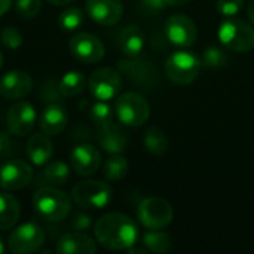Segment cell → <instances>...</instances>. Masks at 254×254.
Returning <instances> with one entry per match:
<instances>
[{
	"label": "cell",
	"mask_w": 254,
	"mask_h": 254,
	"mask_svg": "<svg viewBox=\"0 0 254 254\" xmlns=\"http://www.w3.org/2000/svg\"><path fill=\"white\" fill-rule=\"evenodd\" d=\"M94 235L95 241L107 250H128L138 240V226L127 214L107 213L95 222Z\"/></svg>",
	"instance_id": "6da1fadb"
},
{
	"label": "cell",
	"mask_w": 254,
	"mask_h": 254,
	"mask_svg": "<svg viewBox=\"0 0 254 254\" xmlns=\"http://www.w3.org/2000/svg\"><path fill=\"white\" fill-rule=\"evenodd\" d=\"M31 204L36 214L51 223L65 220L71 210L68 195L57 186H42L37 189L33 195Z\"/></svg>",
	"instance_id": "7a4b0ae2"
},
{
	"label": "cell",
	"mask_w": 254,
	"mask_h": 254,
	"mask_svg": "<svg viewBox=\"0 0 254 254\" xmlns=\"http://www.w3.org/2000/svg\"><path fill=\"white\" fill-rule=\"evenodd\" d=\"M115 113L124 127H143L150 118V104L144 95L135 91L124 92L118 97Z\"/></svg>",
	"instance_id": "3957f363"
},
{
	"label": "cell",
	"mask_w": 254,
	"mask_h": 254,
	"mask_svg": "<svg viewBox=\"0 0 254 254\" xmlns=\"http://www.w3.org/2000/svg\"><path fill=\"white\" fill-rule=\"evenodd\" d=\"M220 43L232 52H249L254 48V28L244 19L228 18L219 27Z\"/></svg>",
	"instance_id": "277c9868"
},
{
	"label": "cell",
	"mask_w": 254,
	"mask_h": 254,
	"mask_svg": "<svg viewBox=\"0 0 254 254\" xmlns=\"http://www.w3.org/2000/svg\"><path fill=\"white\" fill-rule=\"evenodd\" d=\"M201 58L190 51H176L165 61V74L176 85H189L199 76Z\"/></svg>",
	"instance_id": "5b68a950"
},
{
	"label": "cell",
	"mask_w": 254,
	"mask_h": 254,
	"mask_svg": "<svg viewBox=\"0 0 254 254\" xmlns=\"http://www.w3.org/2000/svg\"><path fill=\"white\" fill-rule=\"evenodd\" d=\"M112 188L101 180H82L71 189L73 201L86 210H101L112 201Z\"/></svg>",
	"instance_id": "8992f818"
},
{
	"label": "cell",
	"mask_w": 254,
	"mask_h": 254,
	"mask_svg": "<svg viewBox=\"0 0 254 254\" xmlns=\"http://www.w3.org/2000/svg\"><path fill=\"white\" fill-rule=\"evenodd\" d=\"M137 219L147 229H165L174 219V210L167 199L150 196L138 204Z\"/></svg>",
	"instance_id": "52a82bcc"
},
{
	"label": "cell",
	"mask_w": 254,
	"mask_h": 254,
	"mask_svg": "<svg viewBox=\"0 0 254 254\" xmlns=\"http://www.w3.org/2000/svg\"><path fill=\"white\" fill-rule=\"evenodd\" d=\"M45 243V231L34 222H25L7 237V249L13 254H30L39 252Z\"/></svg>",
	"instance_id": "ba28073f"
},
{
	"label": "cell",
	"mask_w": 254,
	"mask_h": 254,
	"mask_svg": "<svg viewBox=\"0 0 254 254\" xmlns=\"http://www.w3.org/2000/svg\"><path fill=\"white\" fill-rule=\"evenodd\" d=\"M118 68L121 73H124L131 83L141 89H153L159 85V71L156 65L144 58H128L122 60L118 64Z\"/></svg>",
	"instance_id": "9c48e42d"
},
{
	"label": "cell",
	"mask_w": 254,
	"mask_h": 254,
	"mask_svg": "<svg viewBox=\"0 0 254 254\" xmlns=\"http://www.w3.org/2000/svg\"><path fill=\"white\" fill-rule=\"evenodd\" d=\"M88 88L94 98L109 101L118 97L122 89V76L112 67H100L91 73Z\"/></svg>",
	"instance_id": "30bf717a"
},
{
	"label": "cell",
	"mask_w": 254,
	"mask_h": 254,
	"mask_svg": "<svg viewBox=\"0 0 254 254\" xmlns=\"http://www.w3.org/2000/svg\"><path fill=\"white\" fill-rule=\"evenodd\" d=\"M33 167L21 159H9L0 165V188L7 192L27 188L33 180Z\"/></svg>",
	"instance_id": "8fae6325"
},
{
	"label": "cell",
	"mask_w": 254,
	"mask_h": 254,
	"mask_svg": "<svg viewBox=\"0 0 254 254\" xmlns=\"http://www.w3.org/2000/svg\"><path fill=\"white\" fill-rule=\"evenodd\" d=\"M70 54L80 63L94 64L104 58V45L92 33H77L68 42Z\"/></svg>",
	"instance_id": "7c38bea8"
},
{
	"label": "cell",
	"mask_w": 254,
	"mask_h": 254,
	"mask_svg": "<svg viewBox=\"0 0 254 254\" xmlns=\"http://www.w3.org/2000/svg\"><path fill=\"white\" fill-rule=\"evenodd\" d=\"M36 109L28 101H16L12 104L6 115L7 131L15 137H25L31 134L36 125Z\"/></svg>",
	"instance_id": "4fadbf2b"
},
{
	"label": "cell",
	"mask_w": 254,
	"mask_h": 254,
	"mask_svg": "<svg viewBox=\"0 0 254 254\" xmlns=\"http://www.w3.org/2000/svg\"><path fill=\"white\" fill-rule=\"evenodd\" d=\"M165 34H167V39L173 45L189 48L196 42L198 30H196V24L193 22V19H190L188 15L176 13L167 19Z\"/></svg>",
	"instance_id": "5bb4252c"
},
{
	"label": "cell",
	"mask_w": 254,
	"mask_h": 254,
	"mask_svg": "<svg viewBox=\"0 0 254 254\" xmlns=\"http://www.w3.org/2000/svg\"><path fill=\"white\" fill-rule=\"evenodd\" d=\"M101 155L97 147L88 143L77 144L70 152V168L80 177H89L98 171Z\"/></svg>",
	"instance_id": "9a60e30c"
},
{
	"label": "cell",
	"mask_w": 254,
	"mask_h": 254,
	"mask_svg": "<svg viewBox=\"0 0 254 254\" xmlns=\"http://www.w3.org/2000/svg\"><path fill=\"white\" fill-rule=\"evenodd\" d=\"M33 89V79L24 70H10L0 77V95L6 100H21Z\"/></svg>",
	"instance_id": "2e32d148"
},
{
	"label": "cell",
	"mask_w": 254,
	"mask_h": 254,
	"mask_svg": "<svg viewBox=\"0 0 254 254\" xmlns=\"http://www.w3.org/2000/svg\"><path fill=\"white\" fill-rule=\"evenodd\" d=\"M97 138L100 147L110 155L124 153L129 146V134L127 132V129L122 125L113 122L100 125Z\"/></svg>",
	"instance_id": "e0dca14e"
},
{
	"label": "cell",
	"mask_w": 254,
	"mask_h": 254,
	"mask_svg": "<svg viewBox=\"0 0 254 254\" xmlns=\"http://www.w3.org/2000/svg\"><path fill=\"white\" fill-rule=\"evenodd\" d=\"M88 16L101 25H115L121 21L124 6L121 0H86Z\"/></svg>",
	"instance_id": "ac0fdd59"
},
{
	"label": "cell",
	"mask_w": 254,
	"mask_h": 254,
	"mask_svg": "<svg viewBox=\"0 0 254 254\" xmlns=\"http://www.w3.org/2000/svg\"><path fill=\"white\" fill-rule=\"evenodd\" d=\"M55 252L58 254H94L97 252V244L94 238L85 232L74 231L67 232L58 238Z\"/></svg>",
	"instance_id": "d6986e66"
},
{
	"label": "cell",
	"mask_w": 254,
	"mask_h": 254,
	"mask_svg": "<svg viewBox=\"0 0 254 254\" xmlns=\"http://www.w3.org/2000/svg\"><path fill=\"white\" fill-rule=\"evenodd\" d=\"M67 124H68V113L61 104L51 103L42 110L39 127L40 131L45 132L46 135H57L63 132Z\"/></svg>",
	"instance_id": "ffe728a7"
},
{
	"label": "cell",
	"mask_w": 254,
	"mask_h": 254,
	"mask_svg": "<svg viewBox=\"0 0 254 254\" xmlns=\"http://www.w3.org/2000/svg\"><path fill=\"white\" fill-rule=\"evenodd\" d=\"M25 152L34 167H45L54 156V144L45 132H36L28 138Z\"/></svg>",
	"instance_id": "44dd1931"
},
{
	"label": "cell",
	"mask_w": 254,
	"mask_h": 254,
	"mask_svg": "<svg viewBox=\"0 0 254 254\" xmlns=\"http://www.w3.org/2000/svg\"><path fill=\"white\" fill-rule=\"evenodd\" d=\"M144 43L146 37L138 25L129 24L122 28L119 34V48L124 52V55H127L128 58L138 57L144 49Z\"/></svg>",
	"instance_id": "7402d4cb"
},
{
	"label": "cell",
	"mask_w": 254,
	"mask_h": 254,
	"mask_svg": "<svg viewBox=\"0 0 254 254\" xmlns=\"http://www.w3.org/2000/svg\"><path fill=\"white\" fill-rule=\"evenodd\" d=\"M21 216V207L18 199L7 193L0 192V231L12 229Z\"/></svg>",
	"instance_id": "603a6c76"
},
{
	"label": "cell",
	"mask_w": 254,
	"mask_h": 254,
	"mask_svg": "<svg viewBox=\"0 0 254 254\" xmlns=\"http://www.w3.org/2000/svg\"><path fill=\"white\" fill-rule=\"evenodd\" d=\"M70 179V167L61 161H49L40 173V182L45 186H64Z\"/></svg>",
	"instance_id": "cb8c5ba5"
},
{
	"label": "cell",
	"mask_w": 254,
	"mask_h": 254,
	"mask_svg": "<svg viewBox=\"0 0 254 254\" xmlns=\"http://www.w3.org/2000/svg\"><path fill=\"white\" fill-rule=\"evenodd\" d=\"M86 83L88 80L82 71L71 70L63 74V77L58 82V89L63 97H77L85 91Z\"/></svg>",
	"instance_id": "d4e9b609"
},
{
	"label": "cell",
	"mask_w": 254,
	"mask_h": 254,
	"mask_svg": "<svg viewBox=\"0 0 254 254\" xmlns=\"http://www.w3.org/2000/svg\"><path fill=\"white\" fill-rule=\"evenodd\" d=\"M143 244L149 252L156 254L168 253L173 247L171 237L162 232V229H149V232L143 235Z\"/></svg>",
	"instance_id": "484cf974"
},
{
	"label": "cell",
	"mask_w": 254,
	"mask_h": 254,
	"mask_svg": "<svg viewBox=\"0 0 254 254\" xmlns=\"http://www.w3.org/2000/svg\"><path fill=\"white\" fill-rule=\"evenodd\" d=\"M144 147L147 152H150L155 156H162L167 153L168 150V137L165 135V132L158 128V127H150L147 128L146 134H144Z\"/></svg>",
	"instance_id": "4316f807"
},
{
	"label": "cell",
	"mask_w": 254,
	"mask_h": 254,
	"mask_svg": "<svg viewBox=\"0 0 254 254\" xmlns=\"http://www.w3.org/2000/svg\"><path fill=\"white\" fill-rule=\"evenodd\" d=\"M129 171V164L128 161L121 155H112L103 165V176L109 182H119L124 177H127Z\"/></svg>",
	"instance_id": "83f0119b"
},
{
	"label": "cell",
	"mask_w": 254,
	"mask_h": 254,
	"mask_svg": "<svg viewBox=\"0 0 254 254\" xmlns=\"http://www.w3.org/2000/svg\"><path fill=\"white\" fill-rule=\"evenodd\" d=\"M85 13L79 7H67L58 16V24L64 31H74L83 25Z\"/></svg>",
	"instance_id": "f1b7e54d"
},
{
	"label": "cell",
	"mask_w": 254,
	"mask_h": 254,
	"mask_svg": "<svg viewBox=\"0 0 254 254\" xmlns=\"http://www.w3.org/2000/svg\"><path fill=\"white\" fill-rule=\"evenodd\" d=\"M202 65L211 70H219L228 65V55L223 49L217 46H210L202 54Z\"/></svg>",
	"instance_id": "f546056e"
},
{
	"label": "cell",
	"mask_w": 254,
	"mask_h": 254,
	"mask_svg": "<svg viewBox=\"0 0 254 254\" xmlns=\"http://www.w3.org/2000/svg\"><path fill=\"white\" fill-rule=\"evenodd\" d=\"M89 118L98 127L109 124V122H113V109L109 106L107 101L98 100L97 103L92 104V107L89 110Z\"/></svg>",
	"instance_id": "4dcf8cb0"
},
{
	"label": "cell",
	"mask_w": 254,
	"mask_h": 254,
	"mask_svg": "<svg viewBox=\"0 0 254 254\" xmlns=\"http://www.w3.org/2000/svg\"><path fill=\"white\" fill-rule=\"evenodd\" d=\"M42 9V0H16L15 1V10L18 16L24 19L34 18Z\"/></svg>",
	"instance_id": "1f68e13d"
},
{
	"label": "cell",
	"mask_w": 254,
	"mask_h": 254,
	"mask_svg": "<svg viewBox=\"0 0 254 254\" xmlns=\"http://www.w3.org/2000/svg\"><path fill=\"white\" fill-rule=\"evenodd\" d=\"M0 42L7 49H18L22 45V34L15 27H4L0 31Z\"/></svg>",
	"instance_id": "d6a6232c"
},
{
	"label": "cell",
	"mask_w": 254,
	"mask_h": 254,
	"mask_svg": "<svg viewBox=\"0 0 254 254\" xmlns=\"http://www.w3.org/2000/svg\"><path fill=\"white\" fill-rule=\"evenodd\" d=\"M243 6L244 0H217V10L226 18L238 15Z\"/></svg>",
	"instance_id": "836d02e7"
},
{
	"label": "cell",
	"mask_w": 254,
	"mask_h": 254,
	"mask_svg": "<svg viewBox=\"0 0 254 254\" xmlns=\"http://www.w3.org/2000/svg\"><path fill=\"white\" fill-rule=\"evenodd\" d=\"M16 152V143L9 131H0V159L9 158Z\"/></svg>",
	"instance_id": "e575fe53"
},
{
	"label": "cell",
	"mask_w": 254,
	"mask_h": 254,
	"mask_svg": "<svg viewBox=\"0 0 254 254\" xmlns=\"http://www.w3.org/2000/svg\"><path fill=\"white\" fill-rule=\"evenodd\" d=\"M140 7L147 15H158L164 12V9L167 7V3L165 0H141Z\"/></svg>",
	"instance_id": "d590c367"
},
{
	"label": "cell",
	"mask_w": 254,
	"mask_h": 254,
	"mask_svg": "<svg viewBox=\"0 0 254 254\" xmlns=\"http://www.w3.org/2000/svg\"><path fill=\"white\" fill-rule=\"evenodd\" d=\"M92 226V220H91V216L88 214H83V213H79L74 216V219L71 220V229L73 231H88L89 228Z\"/></svg>",
	"instance_id": "8d00e7d4"
},
{
	"label": "cell",
	"mask_w": 254,
	"mask_h": 254,
	"mask_svg": "<svg viewBox=\"0 0 254 254\" xmlns=\"http://www.w3.org/2000/svg\"><path fill=\"white\" fill-rule=\"evenodd\" d=\"M12 7V0H0V18L6 15Z\"/></svg>",
	"instance_id": "74e56055"
},
{
	"label": "cell",
	"mask_w": 254,
	"mask_h": 254,
	"mask_svg": "<svg viewBox=\"0 0 254 254\" xmlns=\"http://www.w3.org/2000/svg\"><path fill=\"white\" fill-rule=\"evenodd\" d=\"M190 0H165L167 6H171V7H182L185 4H188Z\"/></svg>",
	"instance_id": "f35d334b"
},
{
	"label": "cell",
	"mask_w": 254,
	"mask_h": 254,
	"mask_svg": "<svg viewBox=\"0 0 254 254\" xmlns=\"http://www.w3.org/2000/svg\"><path fill=\"white\" fill-rule=\"evenodd\" d=\"M46 1L54 4V6H67V4L73 3L74 0H46Z\"/></svg>",
	"instance_id": "ab89813d"
},
{
	"label": "cell",
	"mask_w": 254,
	"mask_h": 254,
	"mask_svg": "<svg viewBox=\"0 0 254 254\" xmlns=\"http://www.w3.org/2000/svg\"><path fill=\"white\" fill-rule=\"evenodd\" d=\"M249 18H250V21L254 24V0L250 1V4H249Z\"/></svg>",
	"instance_id": "60d3db41"
},
{
	"label": "cell",
	"mask_w": 254,
	"mask_h": 254,
	"mask_svg": "<svg viewBox=\"0 0 254 254\" xmlns=\"http://www.w3.org/2000/svg\"><path fill=\"white\" fill-rule=\"evenodd\" d=\"M4 250H6V247H4V243H3V240H1V237H0V254L4 253Z\"/></svg>",
	"instance_id": "b9f144b4"
},
{
	"label": "cell",
	"mask_w": 254,
	"mask_h": 254,
	"mask_svg": "<svg viewBox=\"0 0 254 254\" xmlns=\"http://www.w3.org/2000/svg\"><path fill=\"white\" fill-rule=\"evenodd\" d=\"M3 67V55H1V52H0V68Z\"/></svg>",
	"instance_id": "7bdbcfd3"
}]
</instances>
